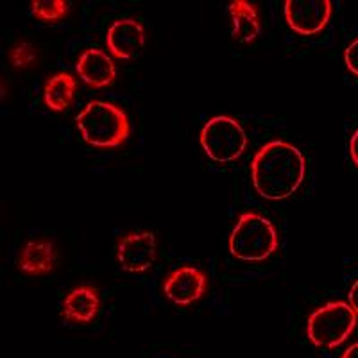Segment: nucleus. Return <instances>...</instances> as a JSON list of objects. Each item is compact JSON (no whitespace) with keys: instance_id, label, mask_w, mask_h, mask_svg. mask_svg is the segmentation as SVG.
Masks as SVG:
<instances>
[{"instance_id":"15","label":"nucleus","mask_w":358,"mask_h":358,"mask_svg":"<svg viewBox=\"0 0 358 358\" xmlns=\"http://www.w3.org/2000/svg\"><path fill=\"white\" fill-rule=\"evenodd\" d=\"M70 4L65 0H43V2H33L31 4V11L38 20L54 22L62 20L69 11Z\"/></svg>"},{"instance_id":"14","label":"nucleus","mask_w":358,"mask_h":358,"mask_svg":"<svg viewBox=\"0 0 358 358\" xmlns=\"http://www.w3.org/2000/svg\"><path fill=\"white\" fill-rule=\"evenodd\" d=\"M76 90H78V83L70 73H56L45 85V104L54 111H65L73 102Z\"/></svg>"},{"instance_id":"7","label":"nucleus","mask_w":358,"mask_h":358,"mask_svg":"<svg viewBox=\"0 0 358 358\" xmlns=\"http://www.w3.org/2000/svg\"><path fill=\"white\" fill-rule=\"evenodd\" d=\"M117 260L126 273L140 274L149 271L156 260L155 233L140 231L122 236L117 244Z\"/></svg>"},{"instance_id":"1","label":"nucleus","mask_w":358,"mask_h":358,"mask_svg":"<svg viewBox=\"0 0 358 358\" xmlns=\"http://www.w3.org/2000/svg\"><path fill=\"white\" fill-rule=\"evenodd\" d=\"M305 172L306 159L301 151L281 140L265 143L251 163L252 187L268 201H283L296 194Z\"/></svg>"},{"instance_id":"5","label":"nucleus","mask_w":358,"mask_h":358,"mask_svg":"<svg viewBox=\"0 0 358 358\" xmlns=\"http://www.w3.org/2000/svg\"><path fill=\"white\" fill-rule=\"evenodd\" d=\"M199 142L208 158L217 163H231L244 155L248 134L235 118L213 117L201 129Z\"/></svg>"},{"instance_id":"19","label":"nucleus","mask_w":358,"mask_h":358,"mask_svg":"<svg viewBox=\"0 0 358 358\" xmlns=\"http://www.w3.org/2000/svg\"><path fill=\"white\" fill-rule=\"evenodd\" d=\"M350 156L353 159V163L358 167V129L355 131L353 136L350 140Z\"/></svg>"},{"instance_id":"4","label":"nucleus","mask_w":358,"mask_h":358,"mask_svg":"<svg viewBox=\"0 0 358 358\" xmlns=\"http://www.w3.org/2000/svg\"><path fill=\"white\" fill-rule=\"evenodd\" d=\"M357 313L348 303L334 301L310 315L306 335L317 348H337L355 330Z\"/></svg>"},{"instance_id":"2","label":"nucleus","mask_w":358,"mask_h":358,"mask_svg":"<svg viewBox=\"0 0 358 358\" xmlns=\"http://www.w3.org/2000/svg\"><path fill=\"white\" fill-rule=\"evenodd\" d=\"M83 140L99 149L120 147L131 134V124L124 110L115 104L94 101L86 104L76 118Z\"/></svg>"},{"instance_id":"18","label":"nucleus","mask_w":358,"mask_h":358,"mask_svg":"<svg viewBox=\"0 0 358 358\" xmlns=\"http://www.w3.org/2000/svg\"><path fill=\"white\" fill-rule=\"evenodd\" d=\"M348 301H350V306L355 310V313L358 315V280L355 281L353 287L350 289V294H348Z\"/></svg>"},{"instance_id":"3","label":"nucleus","mask_w":358,"mask_h":358,"mask_svg":"<svg viewBox=\"0 0 358 358\" xmlns=\"http://www.w3.org/2000/svg\"><path fill=\"white\" fill-rule=\"evenodd\" d=\"M278 249L274 224L258 213L241 215L229 236V252L242 262H264Z\"/></svg>"},{"instance_id":"17","label":"nucleus","mask_w":358,"mask_h":358,"mask_svg":"<svg viewBox=\"0 0 358 358\" xmlns=\"http://www.w3.org/2000/svg\"><path fill=\"white\" fill-rule=\"evenodd\" d=\"M344 62L346 66L358 78V38L348 45L346 52H344Z\"/></svg>"},{"instance_id":"6","label":"nucleus","mask_w":358,"mask_h":358,"mask_svg":"<svg viewBox=\"0 0 358 358\" xmlns=\"http://www.w3.org/2000/svg\"><path fill=\"white\" fill-rule=\"evenodd\" d=\"M331 2H315V0H289L283 6L285 20L289 27L297 34L321 33L331 18Z\"/></svg>"},{"instance_id":"12","label":"nucleus","mask_w":358,"mask_h":358,"mask_svg":"<svg viewBox=\"0 0 358 358\" xmlns=\"http://www.w3.org/2000/svg\"><path fill=\"white\" fill-rule=\"evenodd\" d=\"M57 255L49 241H31L18 255V268L27 276H47L56 268Z\"/></svg>"},{"instance_id":"9","label":"nucleus","mask_w":358,"mask_h":358,"mask_svg":"<svg viewBox=\"0 0 358 358\" xmlns=\"http://www.w3.org/2000/svg\"><path fill=\"white\" fill-rule=\"evenodd\" d=\"M208 289L206 274L197 267H179L163 283V292L169 301L188 306L199 301Z\"/></svg>"},{"instance_id":"16","label":"nucleus","mask_w":358,"mask_h":358,"mask_svg":"<svg viewBox=\"0 0 358 358\" xmlns=\"http://www.w3.org/2000/svg\"><path fill=\"white\" fill-rule=\"evenodd\" d=\"M9 62H11L13 66H17V69L31 66L36 62V49L29 41H18L9 50Z\"/></svg>"},{"instance_id":"8","label":"nucleus","mask_w":358,"mask_h":358,"mask_svg":"<svg viewBox=\"0 0 358 358\" xmlns=\"http://www.w3.org/2000/svg\"><path fill=\"white\" fill-rule=\"evenodd\" d=\"M106 43L110 52L118 59H136L147 45L145 27L134 18H120L108 29Z\"/></svg>"},{"instance_id":"20","label":"nucleus","mask_w":358,"mask_h":358,"mask_svg":"<svg viewBox=\"0 0 358 358\" xmlns=\"http://www.w3.org/2000/svg\"><path fill=\"white\" fill-rule=\"evenodd\" d=\"M342 358H358V342L348 348V350L344 351V355H342Z\"/></svg>"},{"instance_id":"13","label":"nucleus","mask_w":358,"mask_h":358,"mask_svg":"<svg viewBox=\"0 0 358 358\" xmlns=\"http://www.w3.org/2000/svg\"><path fill=\"white\" fill-rule=\"evenodd\" d=\"M231 36L241 43H251L262 34V20L257 8L245 0H236L228 6Z\"/></svg>"},{"instance_id":"10","label":"nucleus","mask_w":358,"mask_h":358,"mask_svg":"<svg viewBox=\"0 0 358 358\" xmlns=\"http://www.w3.org/2000/svg\"><path fill=\"white\" fill-rule=\"evenodd\" d=\"M78 73L88 86L102 90L115 81L117 69L106 52H102L101 49H88L79 56Z\"/></svg>"},{"instance_id":"11","label":"nucleus","mask_w":358,"mask_h":358,"mask_svg":"<svg viewBox=\"0 0 358 358\" xmlns=\"http://www.w3.org/2000/svg\"><path fill=\"white\" fill-rule=\"evenodd\" d=\"M101 312V297L94 287L81 285L70 290L63 301V317L70 324H88Z\"/></svg>"}]
</instances>
